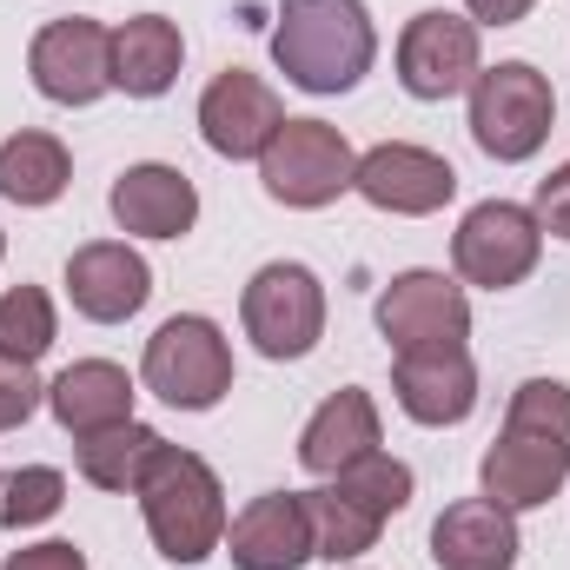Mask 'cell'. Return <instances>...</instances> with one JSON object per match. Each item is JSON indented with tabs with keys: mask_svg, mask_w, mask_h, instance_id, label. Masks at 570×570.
<instances>
[{
	"mask_svg": "<svg viewBox=\"0 0 570 570\" xmlns=\"http://www.w3.org/2000/svg\"><path fill=\"white\" fill-rule=\"evenodd\" d=\"M484 498L504 511H538L570 478V385L564 379H524L511 392V412L498 444L478 464Z\"/></svg>",
	"mask_w": 570,
	"mask_h": 570,
	"instance_id": "obj_1",
	"label": "cell"
},
{
	"mask_svg": "<svg viewBox=\"0 0 570 570\" xmlns=\"http://www.w3.org/2000/svg\"><path fill=\"white\" fill-rule=\"evenodd\" d=\"M273 60L305 94H352L379 60L365 0H279Z\"/></svg>",
	"mask_w": 570,
	"mask_h": 570,
	"instance_id": "obj_2",
	"label": "cell"
},
{
	"mask_svg": "<svg viewBox=\"0 0 570 570\" xmlns=\"http://www.w3.org/2000/svg\"><path fill=\"white\" fill-rule=\"evenodd\" d=\"M134 498H140L146 531H153L166 564H206L226 544V491L199 451L159 444Z\"/></svg>",
	"mask_w": 570,
	"mask_h": 570,
	"instance_id": "obj_3",
	"label": "cell"
},
{
	"mask_svg": "<svg viewBox=\"0 0 570 570\" xmlns=\"http://www.w3.org/2000/svg\"><path fill=\"white\" fill-rule=\"evenodd\" d=\"M140 379H146V392H159L179 412H213L233 392V345H226V332L213 318L179 312V318H166L146 338Z\"/></svg>",
	"mask_w": 570,
	"mask_h": 570,
	"instance_id": "obj_4",
	"label": "cell"
},
{
	"mask_svg": "<svg viewBox=\"0 0 570 570\" xmlns=\"http://www.w3.org/2000/svg\"><path fill=\"white\" fill-rule=\"evenodd\" d=\"M558 127V94L531 60H498L471 80V140L491 159H531Z\"/></svg>",
	"mask_w": 570,
	"mask_h": 570,
	"instance_id": "obj_5",
	"label": "cell"
},
{
	"mask_svg": "<svg viewBox=\"0 0 570 570\" xmlns=\"http://www.w3.org/2000/svg\"><path fill=\"white\" fill-rule=\"evenodd\" d=\"M352 173H358V153L325 120H285L279 134H273V146L259 153L266 193L279 206H298V213L332 206L338 193H352Z\"/></svg>",
	"mask_w": 570,
	"mask_h": 570,
	"instance_id": "obj_6",
	"label": "cell"
},
{
	"mask_svg": "<svg viewBox=\"0 0 570 570\" xmlns=\"http://www.w3.org/2000/svg\"><path fill=\"white\" fill-rule=\"evenodd\" d=\"M239 318L266 358H305L325 338V285L298 259H273L253 273L246 298H239Z\"/></svg>",
	"mask_w": 570,
	"mask_h": 570,
	"instance_id": "obj_7",
	"label": "cell"
},
{
	"mask_svg": "<svg viewBox=\"0 0 570 570\" xmlns=\"http://www.w3.org/2000/svg\"><path fill=\"white\" fill-rule=\"evenodd\" d=\"M538 253H544V226L531 206H511V199H484L458 219L451 233V259H458V279L484 285V292H511L538 273Z\"/></svg>",
	"mask_w": 570,
	"mask_h": 570,
	"instance_id": "obj_8",
	"label": "cell"
},
{
	"mask_svg": "<svg viewBox=\"0 0 570 570\" xmlns=\"http://www.w3.org/2000/svg\"><path fill=\"white\" fill-rule=\"evenodd\" d=\"M27 73L47 100L60 107H94L107 87H114V33L87 13H67V20H47L27 47Z\"/></svg>",
	"mask_w": 570,
	"mask_h": 570,
	"instance_id": "obj_9",
	"label": "cell"
},
{
	"mask_svg": "<svg viewBox=\"0 0 570 570\" xmlns=\"http://www.w3.org/2000/svg\"><path fill=\"white\" fill-rule=\"evenodd\" d=\"M478 20L464 13H444V7H425L405 20L399 33V80L412 100H451L478 80Z\"/></svg>",
	"mask_w": 570,
	"mask_h": 570,
	"instance_id": "obj_10",
	"label": "cell"
},
{
	"mask_svg": "<svg viewBox=\"0 0 570 570\" xmlns=\"http://www.w3.org/2000/svg\"><path fill=\"white\" fill-rule=\"evenodd\" d=\"M379 332L392 338V352L464 345L471 338V298H464V285L444 279V273H399L379 292Z\"/></svg>",
	"mask_w": 570,
	"mask_h": 570,
	"instance_id": "obj_11",
	"label": "cell"
},
{
	"mask_svg": "<svg viewBox=\"0 0 570 570\" xmlns=\"http://www.w3.org/2000/svg\"><path fill=\"white\" fill-rule=\"evenodd\" d=\"M352 193H365L379 213L425 219V213H438V206L458 193V173H451V159H438V153H425V146L385 140V146H372V153H358Z\"/></svg>",
	"mask_w": 570,
	"mask_h": 570,
	"instance_id": "obj_12",
	"label": "cell"
},
{
	"mask_svg": "<svg viewBox=\"0 0 570 570\" xmlns=\"http://www.w3.org/2000/svg\"><path fill=\"white\" fill-rule=\"evenodd\" d=\"M279 127H285L279 94H273L259 73H246V67H226V73L199 94V134H206V146H213L219 159H259Z\"/></svg>",
	"mask_w": 570,
	"mask_h": 570,
	"instance_id": "obj_13",
	"label": "cell"
},
{
	"mask_svg": "<svg viewBox=\"0 0 570 570\" xmlns=\"http://www.w3.org/2000/svg\"><path fill=\"white\" fill-rule=\"evenodd\" d=\"M67 298H73L80 318L120 325L153 298V273H146V259L127 239H94V246H80L67 259Z\"/></svg>",
	"mask_w": 570,
	"mask_h": 570,
	"instance_id": "obj_14",
	"label": "cell"
},
{
	"mask_svg": "<svg viewBox=\"0 0 570 570\" xmlns=\"http://www.w3.org/2000/svg\"><path fill=\"white\" fill-rule=\"evenodd\" d=\"M392 392L399 412L419 425H464L478 405V365L464 345H438V352H399L392 365Z\"/></svg>",
	"mask_w": 570,
	"mask_h": 570,
	"instance_id": "obj_15",
	"label": "cell"
},
{
	"mask_svg": "<svg viewBox=\"0 0 570 570\" xmlns=\"http://www.w3.org/2000/svg\"><path fill=\"white\" fill-rule=\"evenodd\" d=\"M518 511L491 498H458L431 524V558L438 570H511L518 564Z\"/></svg>",
	"mask_w": 570,
	"mask_h": 570,
	"instance_id": "obj_16",
	"label": "cell"
},
{
	"mask_svg": "<svg viewBox=\"0 0 570 570\" xmlns=\"http://www.w3.org/2000/svg\"><path fill=\"white\" fill-rule=\"evenodd\" d=\"M107 206H114L120 233H140V239H179V233H193V219H199L193 179H186L179 166H159V159L127 166V173L114 179Z\"/></svg>",
	"mask_w": 570,
	"mask_h": 570,
	"instance_id": "obj_17",
	"label": "cell"
},
{
	"mask_svg": "<svg viewBox=\"0 0 570 570\" xmlns=\"http://www.w3.org/2000/svg\"><path fill=\"white\" fill-rule=\"evenodd\" d=\"M226 551L239 570H305L312 558V518L298 504V491H266L253 498L233 531H226Z\"/></svg>",
	"mask_w": 570,
	"mask_h": 570,
	"instance_id": "obj_18",
	"label": "cell"
},
{
	"mask_svg": "<svg viewBox=\"0 0 570 570\" xmlns=\"http://www.w3.org/2000/svg\"><path fill=\"white\" fill-rule=\"evenodd\" d=\"M372 451H379V405H372V392H358V385L332 392V399L312 412V425L298 431V464H305L312 478H338L345 464H358V458H372Z\"/></svg>",
	"mask_w": 570,
	"mask_h": 570,
	"instance_id": "obj_19",
	"label": "cell"
},
{
	"mask_svg": "<svg viewBox=\"0 0 570 570\" xmlns=\"http://www.w3.org/2000/svg\"><path fill=\"white\" fill-rule=\"evenodd\" d=\"M47 412L60 419V431H73V438L114 431V425L134 419V379L114 358H80V365H67L47 385Z\"/></svg>",
	"mask_w": 570,
	"mask_h": 570,
	"instance_id": "obj_20",
	"label": "cell"
},
{
	"mask_svg": "<svg viewBox=\"0 0 570 570\" xmlns=\"http://www.w3.org/2000/svg\"><path fill=\"white\" fill-rule=\"evenodd\" d=\"M179 60H186V40L166 13H140L114 33V87L134 100H159L179 80Z\"/></svg>",
	"mask_w": 570,
	"mask_h": 570,
	"instance_id": "obj_21",
	"label": "cell"
},
{
	"mask_svg": "<svg viewBox=\"0 0 570 570\" xmlns=\"http://www.w3.org/2000/svg\"><path fill=\"white\" fill-rule=\"evenodd\" d=\"M166 438L140 419H127V425L114 431H94V438H73V464H80V478L94 484V491H140L146 464H153V451H159Z\"/></svg>",
	"mask_w": 570,
	"mask_h": 570,
	"instance_id": "obj_22",
	"label": "cell"
},
{
	"mask_svg": "<svg viewBox=\"0 0 570 570\" xmlns=\"http://www.w3.org/2000/svg\"><path fill=\"white\" fill-rule=\"evenodd\" d=\"M298 504H305V518H312V558H332V564L365 558V551L379 544V531H385V518H379V511H365L358 498H345L338 484L298 491Z\"/></svg>",
	"mask_w": 570,
	"mask_h": 570,
	"instance_id": "obj_23",
	"label": "cell"
},
{
	"mask_svg": "<svg viewBox=\"0 0 570 570\" xmlns=\"http://www.w3.org/2000/svg\"><path fill=\"white\" fill-rule=\"evenodd\" d=\"M73 179V159L53 134H13L0 146V199L13 206H53Z\"/></svg>",
	"mask_w": 570,
	"mask_h": 570,
	"instance_id": "obj_24",
	"label": "cell"
},
{
	"mask_svg": "<svg viewBox=\"0 0 570 570\" xmlns=\"http://www.w3.org/2000/svg\"><path fill=\"white\" fill-rule=\"evenodd\" d=\"M47 345H53V298H47L40 285H13V292H0V352L33 365Z\"/></svg>",
	"mask_w": 570,
	"mask_h": 570,
	"instance_id": "obj_25",
	"label": "cell"
},
{
	"mask_svg": "<svg viewBox=\"0 0 570 570\" xmlns=\"http://www.w3.org/2000/svg\"><path fill=\"white\" fill-rule=\"evenodd\" d=\"M325 484H338L345 498H358L365 511H379V518H392V511H405L412 504V464H399V458H385V451H372V458H358V464H345L338 478H325Z\"/></svg>",
	"mask_w": 570,
	"mask_h": 570,
	"instance_id": "obj_26",
	"label": "cell"
},
{
	"mask_svg": "<svg viewBox=\"0 0 570 570\" xmlns=\"http://www.w3.org/2000/svg\"><path fill=\"white\" fill-rule=\"evenodd\" d=\"M60 504H67V478H60L53 464H27V471L0 478V524H7V531L47 524Z\"/></svg>",
	"mask_w": 570,
	"mask_h": 570,
	"instance_id": "obj_27",
	"label": "cell"
},
{
	"mask_svg": "<svg viewBox=\"0 0 570 570\" xmlns=\"http://www.w3.org/2000/svg\"><path fill=\"white\" fill-rule=\"evenodd\" d=\"M40 405H47V385L33 379V365H27V358H7V352H0V431L27 425V419H33Z\"/></svg>",
	"mask_w": 570,
	"mask_h": 570,
	"instance_id": "obj_28",
	"label": "cell"
},
{
	"mask_svg": "<svg viewBox=\"0 0 570 570\" xmlns=\"http://www.w3.org/2000/svg\"><path fill=\"white\" fill-rule=\"evenodd\" d=\"M538 226L551 233V239H570V159L551 173V179H538Z\"/></svg>",
	"mask_w": 570,
	"mask_h": 570,
	"instance_id": "obj_29",
	"label": "cell"
},
{
	"mask_svg": "<svg viewBox=\"0 0 570 570\" xmlns=\"http://www.w3.org/2000/svg\"><path fill=\"white\" fill-rule=\"evenodd\" d=\"M7 570H87V551L53 538V544H27V551H13Z\"/></svg>",
	"mask_w": 570,
	"mask_h": 570,
	"instance_id": "obj_30",
	"label": "cell"
},
{
	"mask_svg": "<svg viewBox=\"0 0 570 570\" xmlns=\"http://www.w3.org/2000/svg\"><path fill=\"white\" fill-rule=\"evenodd\" d=\"M531 7H538V0H464V13H471L478 27H518Z\"/></svg>",
	"mask_w": 570,
	"mask_h": 570,
	"instance_id": "obj_31",
	"label": "cell"
},
{
	"mask_svg": "<svg viewBox=\"0 0 570 570\" xmlns=\"http://www.w3.org/2000/svg\"><path fill=\"white\" fill-rule=\"evenodd\" d=\"M0 253H7V239H0Z\"/></svg>",
	"mask_w": 570,
	"mask_h": 570,
	"instance_id": "obj_32",
	"label": "cell"
}]
</instances>
